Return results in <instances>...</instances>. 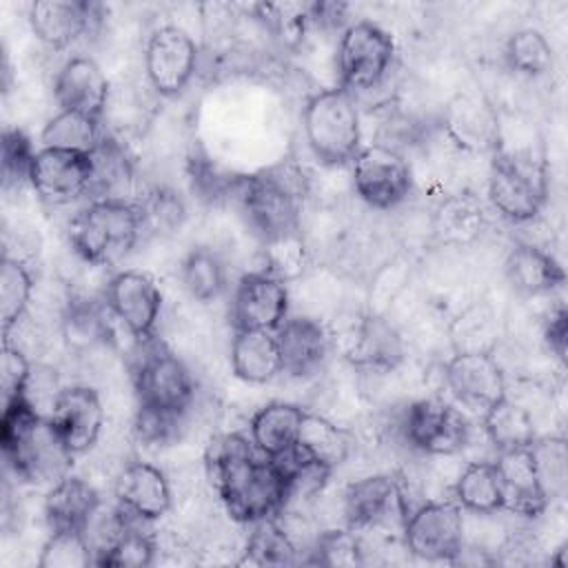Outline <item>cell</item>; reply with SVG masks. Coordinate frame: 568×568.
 Segmentation results:
<instances>
[{"label": "cell", "mask_w": 568, "mask_h": 568, "mask_svg": "<svg viewBox=\"0 0 568 568\" xmlns=\"http://www.w3.org/2000/svg\"><path fill=\"white\" fill-rule=\"evenodd\" d=\"M204 475L235 524L275 517L286 504V477L280 466L260 455L248 435L224 433L204 455Z\"/></svg>", "instance_id": "1"}, {"label": "cell", "mask_w": 568, "mask_h": 568, "mask_svg": "<svg viewBox=\"0 0 568 568\" xmlns=\"http://www.w3.org/2000/svg\"><path fill=\"white\" fill-rule=\"evenodd\" d=\"M0 446L7 466L27 484H55L71 473L75 455L62 444L51 422L22 397L2 406Z\"/></svg>", "instance_id": "2"}, {"label": "cell", "mask_w": 568, "mask_h": 568, "mask_svg": "<svg viewBox=\"0 0 568 568\" xmlns=\"http://www.w3.org/2000/svg\"><path fill=\"white\" fill-rule=\"evenodd\" d=\"M237 195L248 224L260 240H268L277 233L302 229V209L311 193V173L286 158L255 175L237 182Z\"/></svg>", "instance_id": "3"}, {"label": "cell", "mask_w": 568, "mask_h": 568, "mask_svg": "<svg viewBox=\"0 0 568 568\" xmlns=\"http://www.w3.org/2000/svg\"><path fill=\"white\" fill-rule=\"evenodd\" d=\"M142 233L140 206L133 200L118 197L89 200L69 224L73 251L93 266H111L124 260Z\"/></svg>", "instance_id": "4"}, {"label": "cell", "mask_w": 568, "mask_h": 568, "mask_svg": "<svg viewBox=\"0 0 568 568\" xmlns=\"http://www.w3.org/2000/svg\"><path fill=\"white\" fill-rule=\"evenodd\" d=\"M302 133L322 166H348L364 146L357 98L337 84L315 91L302 109Z\"/></svg>", "instance_id": "5"}, {"label": "cell", "mask_w": 568, "mask_h": 568, "mask_svg": "<svg viewBox=\"0 0 568 568\" xmlns=\"http://www.w3.org/2000/svg\"><path fill=\"white\" fill-rule=\"evenodd\" d=\"M490 206L513 224L532 222L548 200V171L535 151H495L486 175Z\"/></svg>", "instance_id": "6"}, {"label": "cell", "mask_w": 568, "mask_h": 568, "mask_svg": "<svg viewBox=\"0 0 568 568\" xmlns=\"http://www.w3.org/2000/svg\"><path fill=\"white\" fill-rule=\"evenodd\" d=\"M140 346L142 355L131 375L138 406L189 415L195 402V377L186 362L158 339Z\"/></svg>", "instance_id": "7"}, {"label": "cell", "mask_w": 568, "mask_h": 568, "mask_svg": "<svg viewBox=\"0 0 568 568\" xmlns=\"http://www.w3.org/2000/svg\"><path fill=\"white\" fill-rule=\"evenodd\" d=\"M395 60L393 36L373 20L348 22L337 40V87L351 95L377 89Z\"/></svg>", "instance_id": "8"}, {"label": "cell", "mask_w": 568, "mask_h": 568, "mask_svg": "<svg viewBox=\"0 0 568 568\" xmlns=\"http://www.w3.org/2000/svg\"><path fill=\"white\" fill-rule=\"evenodd\" d=\"M348 178L353 193L373 211L402 206L415 186L408 158L384 142L364 144L348 164Z\"/></svg>", "instance_id": "9"}, {"label": "cell", "mask_w": 568, "mask_h": 568, "mask_svg": "<svg viewBox=\"0 0 568 568\" xmlns=\"http://www.w3.org/2000/svg\"><path fill=\"white\" fill-rule=\"evenodd\" d=\"M399 433L426 457H455L470 444V422L457 404L442 397H422L406 406Z\"/></svg>", "instance_id": "10"}, {"label": "cell", "mask_w": 568, "mask_h": 568, "mask_svg": "<svg viewBox=\"0 0 568 568\" xmlns=\"http://www.w3.org/2000/svg\"><path fill=\"white\" fill-rule=\"evenodd\" d=\"M402 541L424 561H457L464 552V510L453 499H424L406 515Z\"/></svg>", "instance_id": "11"}, {"label": "cell", "mask_w": 568, "mask_h": 568, "mask_svg": "<svg viewBox=\"0 0 568 568\" xmlns=\"http://www.w3.org/2000/svg\"><path fill=\"white\" fill-rule=\"evenodd\" d=\"M200 69V47L180 24L158 27L144 44V75L160 98H178Z\"/></svg>", "instance_id": "12"}, {"label": "cell", "mask_w": 568, "mask_h": 568, "mask_svg": "<svg viewBox=\"0 0 568 568\" xmlns=\"http://www.w3.org/2000/svg\"><path fill=\"white\" fill-rule=\"evenodd\" d=\"M104 304L138 344L155 339L162 315V291L153 275L138 268L113 273L104 286Z\"/></svg>", "instance_id": "13"}, {"label": "cell", "mask_w": 568, "mask_h": 568, "mask_svg": "<svg viewBox=\"0 0 568 568\" xmlns=\"http://www.w3.org/2000/svg\"><path fill=\"white\" fill-rule=\"evenodd\" d=\"M339 506L344 526L357 532L382 530L393 521L404 526L410 510L399 479L390 473H375L348 481L342 490Z\"/></svg>", "instance_id": "14"}, {"label": "cell", "mask_w": 568, "mask_h": 568, "mask_svg": "<svg viewBox=\"0 0 568 568\" xmlns=\"http://www.w3.org/2000/svg\"><path fill=\"white\" fill-rule=\"evenodd\" d=\"M95 164L91 153L38 146L31 164L29 186L47 204H69L91 195Z\"/></svg>", "instance_id": "15"}, {"label": "cell", "mask_w": 568, "mask_h": 568, "mask_svg": "<svg viewBox=\"0 0 568 568\" xmlns=\"http://www.w3.org/2000/svg\"><path fill=\"white\" fill-rule=\"evenodd\" d=\"M442 379L459 406L479 415L508 393L506 373L495 353H453L442 366Z\"/></svg>", "instance_id": "16"}, {"label": "cell", "mask_w": 568, "mask_h": 568, "mask_svg": "<svg viewBox=\"0 0 568 568\" xmlns=\"http://www.w3.org/2000/svg\"><path fill=\"white\" fill-rule=\"evenodd\" d=\"M291 315V288L264 268L244 273L233 291V331H277Z\"/></svg>", "instance_id": "17"}, {"label": "cell", "mask_w": 568, "mask_h": 568, "mask_svg": "<svg viewBox=\"0 0 568 568\" xmlns=\"http://www.w3.org/2000/svg\"><path fill=\"white\" fill-rule=\"evenodd\" d=\"M442 133L446 142L464 153H495L501 135V115L481 93H457L442 111Z\"/></svg>", "instance_id": "18"}, {"label": "cell", "mask_w": 568, "mask_h": 568, "mask_svg": "<svg viewBox=\"0 0 568 568\" xmlns=\"http://www.w3.org/2000/svg\"><path fill=\"white\" fill-rule=\"evenodd\" d=\"M344 359L366 373H390L406 357V344L397 326L375 313H359L342 337Z\"/></svg>", "instance_id": "19"}, {"label": "cell", "mask_w": 568, "mask_h": 568, "mask_svg": "<svg viewBox=\"0 0 568 568\" xmlns=\"http://www.w3.org/2000/svg\"><path fill=\"white\" fill-rule=\"evenodd\" d=\"M49 422L69 453L78 457L100 442L106 426V410L93 386L69 384L60 390Z\"/></svg>", "instance_id": "20"}, {"label": "cell", "mask_w": 568, "mask_h": 568, "mask_svg": "<svg viewBox=\"0 0 568 568\" xmlns=\"http://www.w3.org/2000/svg\"><path fill=\"white\" fill-rule=\"evenodd\" d=\"M104 7L89 0H36L29 4V27L49 49L62 51L82 36L95 31L102 22Z\"/></svg>", "instance_id": "21"}, {"label": "cell", "mask_w": 568, "mask_h": 568, "mask_svg": "<svg viewBox=\"0 0 568 568\" xmlns=\"http://www.w3.org/2000/svg\"><path fill=\"white\" fill-rule=\"evenodd\" d=\"M115 501L135 519L153 524L173 510V486L169 475L144 459L126 462L113 479Z\"/></svg>", "instance_id": "22"}, {"label": "cell", "mask_w": 568, "mask_h": 568, "mask_svg": "<svg viewBox=\"0 0 568 568\" xmlns=\"http://www.w3.org/2000/svg\"><path fill=\"white\" fill-rule=\"evenodd\" d=\"M53 100L60 111H78L104 120L111 82L91 55H71L53 78Z\"/></svg>", "instance_id": "23"}, {"label": "cell", "mask_w": 568, "mask_h": 568, "mask_svg": "<svg viewBox=\"0 0 568 568\" xmlns=\"http://www.w3.org/2000/svg\"><path fill=\"white\" fill-rule=\"evenodd\" d=\"M275 335L282 353L284 375L295 379H306L320 373L333 348V333L328 324L304 313L288 315Z\"/></svg>", "instance_id": "24"}, {"label": "cell", "mask_w": 568, "mask_h": 568, "mask_svg": "<svg viewBox=\"0 0 568 568\" xmlns=\"http://www.w3.org/2000/svg\"><path fill=\"white\" fill-rule=\"evenodd\" d=\"M495 466L501 484L506 513L528 519L546 513L550 501L541 488L530 446L499 450L495 457Z\"/></svg>", "instance_id": "25"}, {"label": "cell", "mask_w": 568, "mask_h": 568, "mask_svg": "<svg viewBox=\"0 0 568 568\" xmlns=\"http://www.w3.org/2000/svg\"><path fill=\"white\" fill-rule=\"evenodd\" d=\"M486 206L475 191L459 189L446 193L430 215V235L444 248H466L486 229Z\"/></svg>", "instance_id": "26"}, {"label": "cell", "mask_w": 568, "mask_h": 568, "mask_svg": "<svg viewBox=\"0 0 568 568\" xmlns=\"http://www.w3.org/2000/svg\"><path fill=\"white\" fill-rule=\"evenodd\" d=\"M504 275L510 288L524 297L548 295L564 286L566 273L550 251L532 244L517 242L504 260Z\"/></svg>", "instance_id": "27"}, {"label": "cell", "mask_w": 568, "mask_h": 568, "mask_svg": "<svg viewBox=\"0 0 568 568\" xmlns=\"http://www.w3.org/2000/svg\"><path fill=\"white\" fill-rule=\"evenodd\" d=\"M109 317L113 315L104 302L69 295L60 317V331L67 348L75 355H93L109 348L113 344Z\"/></svg>", "instance_id": "28"}, {"label": "cell", "mask_w": 568, "mask_h": 568, "mask_svg": "<svg viewBox=\"0 0 568 568\" xmlns=\"http://www.w3.org/2000/svg\"><path fill=\"white\" fill-rule=\"evenodd\" d=\"M229 359L233 375L253 386L268 384L284 373L275 331H233Z\"/></svg>", "instance_id": "29"}, {"label": "cell", "mask_w": 568, "mask_h": 568, "mask_svg": "<svg viewBox=\"0 0 568 568\" xmlns=\"http://www.w3.org/2000/svg\"><path fill=\"white\" fill-rule=\"evenodd\" d=\"M306 410L291 402H268L248 422V437L260 455L277 459L295 448Z\"/></svg>", "instance_id": "30"}, {"label": "cell", "mask_w": 568, "mask_h": 568, "mask_svg": "<svg viewBox=\"0 0 568 568\" xmlns=\"http://www.w3.org/2000/svg\"><path fill=\"white\" fill-rule=\"evenodd\" d=\"M100 501V490L91 479L73 473L64 475L49 488L44 497V519L49 524V530H82Z\"/></svg>", "instance_id": "31"}, {"label": "cell", "mask_w": 568, "mask_h": 568, "mask_svg": "<svg viewBox=\"0 0 568 568\" xmlns=\"http://www.w3.org/2000/svg\"><path fill=\"white\" fill-rule=\"evenodd\" d=\"M453 353H495L501 339L497 308L488 300L468 302L446 326Z\"/></svg>", "instance_id": "32"}, {"label": "cell", "mask_w": 568, "mask_h": 568, "mask_svg": "<svg viewBox=\"0 0 568 568\" xmlns=\"http://www.w3.org/2000/svg\"><path fill=\"white\" fill-rule=\"evenodd\" d=\"M295 446L306 459L335 470L351 457L355 448V435L351 428L339 426L326 415L306 410Z\"/></svg>", "instance_id": "33"}, {"label": "cell", "mask_w": 568, "mask_h": 568, "mask_svg": "<svg viewBox=\"0 0 568 568\" xmlns=\"http://www.w3.org/2000/svg\"><path fill=\"white\" fill-rule=\"evenodd\" d=\"M453 501L470 515H497L504 510V495L495 459H473L462 466L453 481Z\"/></svg>", "instance_id": "34"}, {"label": "cell", "mask_w": 568, "mask_h": 568, "mask_svg": "<svg viewBox=\"0 0 568 568\" xmlns=\"http://www.w3.org/2000/svg\"><path fill=\"white\" fill-rule=\"evenodd\" d=\"M481 428L495 453L530 446L539 437L535 413L508 393L481 415Z\"/></svg>", "instance_id": "35"}, {"label": "cell", "mask_w": 568, "mask_h": 568, "mask_svg": "<svg viewBox=\"0 0 568 568\" xmlns=\"http://www.w3.org/2000/svg\"><path fill=\"white\" fill-rule=\"evenodd\" d=\"M180 282L193 302L211 304L226 291V262L211 246H193L182 257Z\"/></svg>", "instance_id": "36"}, {"label": "cell", "mask_w": 568, "mask_h": 568, "mask_svg": "<svg viewBox=\"0 0 568 568\" xmlns=\"http://www.w3.org/2000/svg\"><path fill=\"white\" fill-rule=\"evenodd\" d=\"M104 135L106 131L102 126V120L78 111H58L42 126L40 146L91 153Z\"/></svg>", "instance_id": "37"}, {"label": "cell", "mask_w": 568, "mask_h": 568, "mask_svg": "<svg viewBox=\"0 0 568 568\" xmlns=\"http://www.w3.org/2000/svg\"><path fill=\"white\" fill-rule=\"evenodd\" d=\"M242 555L244 557L240 561H248L255 566H282L304 561L300 548L275 517L251 524V532L244 541Z\"/></svg>", "instance_id": "38"}, {"label": "cell", "mask_w": 568, "mask_h": 568, "mask_svg": "<svg viewBox=\"0 0 568 568\" xmlns=\"http://www.w3.org/2000/svg\"><path fill=\"white\" fill-rule=\"evenodd\" d=\"M264 271L291 284L300 282L308 271V244L302 229L277 233L262 240Z\"/></svg>", "instance_id": "39"}, {"label": "cell", "mask_w": 568, "mask_h": 568, "mask_svg": "<svg viewBox=\"0 0 568 568\" xmlns=\"http://www.w3.org/2000/svg\"><path fill=\"white\" fill-rule=\"evenodd\" d=\"M504 60L510 71L524 78H541L552 69L555 51L539 29L524 27L508 36L504 44Z\"/></svg>", "instance_id": "40"}, {"label": "cell", "mask_w": 568, "mask_h": 568, "mask_svg": "<svg viewBox=\"0 0 568 568\" xmlns=\"http://www.w3.org/2000/svg\"><path fill=\"white\" fill-rule=\"evenodd\" d=\"M33 300V275L20 260L4 257L0 268V328L2 337L29 313Z\"/></svg>", "instance_id": "41"}, {"label": "cell", "mask_w": 568, "mask_h": 568, "mask_svg": "<svg viewBox=\"0 0 568 568\" xmlns=\"http://www.w3.org/2000/svg\"><path fill=\"white\" fill-rule=\"evenodd\" d=\"M308 564L322 566H362L366 564V544L362 532L348 526H333L317 532Z\"/></svg>", "instance_id": "42"}, {"label": "cell", "mask_w": 568, "mask_h": 568, "mask_svg": "<svg viewBox=\"0 0 568 568\" xmlns=\"http://www.w3.org/2000/svg\"><path fill=\"white\" fill-rule=\"evenodd\" d=\"M93 564V550L78 528L51 530L40 548V568H82Z\"/></svg>", "instance_id": "43"}, {"label": "cell", "mask_w": 568, "mask_h": 568, "mask_svg": "<svg viewBox=\"0 0 568 568\" xmlns=\"http://www.w3.org/2000/svg\"><path fill=\"white\" fill-rule=\"evenodd\" d=\"M146 521L133 519L126 532L118 539V544L98 561V566H151L158 561V544L155 532L144 530Z\"/></svg>", "instance_id": "44"}, {"label": "cell", "mask_w": 568, "mask_h": 568, "mask_svg": "<svg viewBox=\"0 0 568 568\" xmlns=\"http://www.w3.org/2000/svg\"><path fill=\"white\" fill-rule=\"evenodd\" d=\"M530 448H532L539 481L548 501L561 497L566 490V439L537 437L530 444Z\"/></svg>", "instance_id": "45"}, {"label": "cell", "mask_w": 568, "mask_h": 568, "mask_svg": "<svg viewBox=\"0 0 568 568\" xmlns=\"http://www.w3.org/2000/svg\"><path fill=\"white\" fill-rule=\"evenodd\" d=\"M36 149L31 140L20 131L7 126L2 131V189H20L29 184Z\"/></svg>", "instance_id": "46"}, {"label": "cell", "mask_w": 568, "mask_h": 568, "mask_svg": "<svg viewBox=\"0 0 568 568\" xmlns=\"http://www.w3.org/2000/svg\"><path fill=\"white\" fill-rule=\"evenodd\" d=\"M64 386L60 384L58 371L53 366H47L42 362H33L29 377L22 388V399L44 419L51 417V410L55 406V399Z\"/></svg>", "instance_id": "47"}, {"label": "cell", "mask_w": 568, "mask_h": 568, "mask_svg": "<svg viewBox=\"0 0 568 568\" xmlns=\"http://www.w3.org/2000/svg\"><path fill=\"white\" fill-rule=\"evenodd\" d=\"M31 359L27 353L11 342H2V357H0V388H2V406L18 399L22 395L24 382L31 371Z\"/></svg>", "instance_id": "48"}, {"label": "cell", "mask_w": 568, "mask_h": 568, "mask_svg": "<svg viewBox=\"0 0 568 568\" xmlns=\"http://www.w3.org/2000/svg\"><path fill=\"white\" fill-rule=\"evenodd\" d=\"M544 342L548 346V351L564 362L566 359V308L557 306L555 311H550V315L546 317L544 324Z\"/></svg>", "instance_id": "49"}]
</instances>
